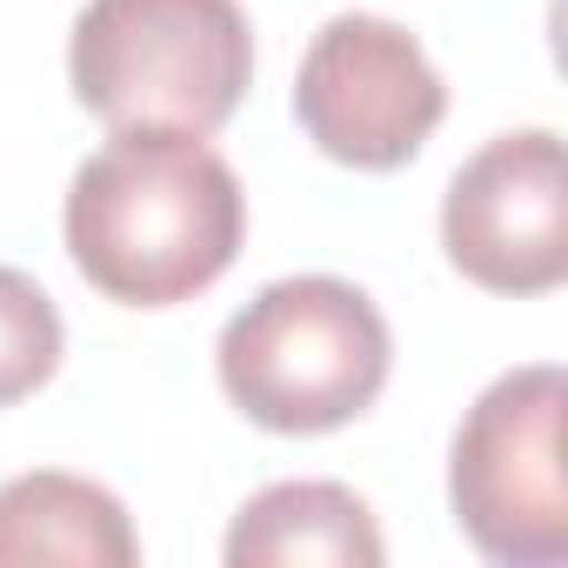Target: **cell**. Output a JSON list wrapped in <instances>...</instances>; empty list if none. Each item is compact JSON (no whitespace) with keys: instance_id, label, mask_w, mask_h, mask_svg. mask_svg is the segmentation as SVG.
<instances>
[{"instance_id":"obj_6","label":"cell","mask_w":568,"mask_h":568,"mask_svg":"<svg viewBox=\"0 0 568 568\" xmlns=\"http://www.w3.org/2000/svg\"><path fill=\"white\" fill-rule=\"evenodd\" d=\"M442 247L488 295H548L568 281V181L548 128L495 134L442 194Z\"/></svg>"},{"instance_id":"obj_1","label":"cell","mask_w":568,"mask_h":568,"mask_svg":"<svg viewBox=\"0 0 568 568\" xmlns=\"http://www.w3.org/2000/svg\"><path fill=\"white\" fill-rule=\"evenodd\" d=\"M247 194L201 134H114L74 168L68 254L108 302L174 308L234 267Z\"/></svg>"},{"instance_id":"obj_7","label":"cell","mask_w":568,"mask_h":568,"mask_svg":"<svg viewBox=\"0 0 568 568\" xmlns=\"http://www.w3.org/2000/svg\"><path fill=\"white\" fill-rule=\"evenodd\" d=\"M227 568H382V528L342 481H274L227 528Z\"/></svg>"},{"instance_id":"obj_2","label":"cell","mask_w":568,"mask_h":568,"mask_svg":"<svg viewBox=\"0 0 568 568\" xmlns=\"http://www.w3.org/2000/svg\"><path fill=\"white\" fill-rule=\"evenodd\" d=\"M68 81L88 114L114 134H214L247 81H254V34L241 0H88Z\"/></svg>"},{"instance_id":"obj_3","label":"cell","mask_w":568,"mask_h":568,"mask_svg":"<svg viewBox=\"0 0 568 568\" xmlns=\"http://www.w3.org/2000/svg\"><path fill=\"white\" fill-rule=\"evenodd\" d=\"M221 388L227 402L274 435H328L375 408L388 388V322L335 274H288L261 288L221 328Z\"/></svg>"},{"instance_id":"obj_9","label":"cell","mask_w":568,"mask_h":568,"mask_svg":"<svg viewBox=\"0 0 568 568\" xmlns=\"http://www.w3.org/2000/svg\"><path fill=\"white\" fill-rule=\"evenodd\" d=\"M61 308L48 302V288L21 267H0V408L28 402L54 368H61Z\"/></svg>"},{"instance_id":"obj_5","label":"cell","mask_w":568,"mask_h":568,"mask_svg":"<svg viewBox=\"0 0 568 568\" xmlns=\"http://www.w3.org/2000/svg\"><path fill=\"white\" fill-rule=\"evenodd\" d=\"M448 114V88L422 41L382 14H335L295 74V121L308 141L342 161L388 174L428 148Z\"/></svg>"},{"instance_id":"obj_4","label":"cell","mask_w":568,"mask_h":568,"mask_svg":"<svg viewBox=\"0 0 568 568\" xmlns=\"http://www.w3.org/2000/svg\"><path fill=\"white\" fill-rule=\"evenodd\" d=\"M568 375L555 362L515 368L481 388L448 455V501L468 541L501 568L568 561V475H561Z\"/></svg>"},{"instance_id":"obj_8","label":"cell","mask_w":568,"mask_h":568,"mask_svg":"<svg viewBox=\"0 0 568 568\" xmlns=\"http://www.w3.org/2000/svg\"><path fill=\"white\" fill-rule=\"evenodd\" d=\"M28 561H61V568H134L141 541L128 508L61 468H34L0 488V568H28Z\"/></svg>"}]
</instances>
